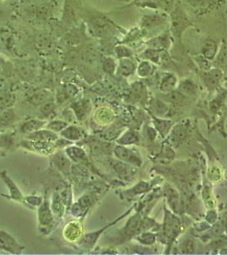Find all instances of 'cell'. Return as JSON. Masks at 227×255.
<instances>
[{"mask_svg":"<svg viewBox=\"0 0 227 255\" xmlns=\"http://www.w3.org/2000/svg\"><path fill=\"white\" fill-rule=\"evenodd\" d=\"M114 155L117 159L123 161L125 163L130 164L135 167L142 166V158L135 149H129L126 146L117 144L114 148Z\"/></svg>","mask_w":227,"mask_h":255,"instance_id":"cell-1","label":"cell"},{"mask_svg":"<svg viewBox=\"0 0 227 255\" xmlns=\"http://www.w3.org/2000/svg\"><path fill=\"white\" fill-rule=\"evenodd\" d=\"M132 208H133V207L130 208L128 211H127V213H124V214L121 215V217H119L118 219L113 221L112 223H109V224H107L105 226L103 227L102 229L96 230V231H93V232H90V233H86V234L84 235V236H82L81 238L78 241L79 245H81L82 248H86V249L93 248V247L95 246V244H96L97 240L99 239L100 236L103 234V231H105V230H106L107 229H109L110 227L118 223L119 221H121L125 217L128 216V214H129L131 210H132Z\"/></svg>","mask_w":227,"mask_h":255,"instance_id":"cell-2","label":"cell"},{"mask_svg":"<svg viewBox=\"0 0 227 255\" xmlns=\"http://www.w3.org/2000/svg\"><path fill=\"white\" fill-rule=\"evenodd\" d=\"M180 220L177 217L174 216L169 211H165V222L163 225V232L165 238H167V241L171 243L174 239L177 238L178 235L180 231Z\"/></svg>","mask_w":227,"mask_h":255,"instance_id":"cell-3","label":"cell"},{"mask_svg":"<svg viewBox=\"0 0 227 255\" xmlns=\"http://www.w3.org/2000/svg\"><path fill=\"white\" fill-rule=\"evenodd\" d=\"M171 19H172L171 21L172 32L176 37H179L182 34V32L185 31V29H187V27L191 25V22L189 21L187 16L180 8L177 7L174 9L171 15Z\"/></svg>","mask_w":227,"mask_h":255,"instance_id":"cell-4","label":"cell"},{"mask_svg":"<svg viewBox=\"0 0 227 255\" xmlns=\"http://www.w3.org/2000/svg\"><path fill=\"white\" fill-rule=\"evenodd\" d=\"M143 220L139 213H136L131 219H129L126 225L121 229V239L126 241L132 238L135 235H138L139 231L142 230Z\"/></svg>","mask_w":227,"mask_h":255,"instance_id":"cell-5","label":"cell"},{"mask_svg":"<svg viewBox=\"0 0 227 255\" xmlns=\"http://www.w3.org/2000/svg\"><path fill=\"white\" fill-rule=\"evenodd\" d=\"M21 146L24 149L30 151L43 154V155H51L57 150V147L55 142H44V141H32V140H23Z\"/></svg>","mask_w":227,"mask_h":255,"instance_id":"cell-6","label":"cell"},{"mask_svg":"<svg viewBox=\"0 0 227 255\" xmlns=\"http://www.w3.org/2000/svg\"><path fill=\"white\" fill-rule=\"evenodd\" d=\"M24 247L20 244L11 234L0 230V250L10 254H21Z\"/></svg>","mask_w":227,"mask_h":255,"instance_id":"cell-7","label":"cell"},{"mask_svg":"<svg viewBox=\"0 0 227 255\" xmlns=\"http://www.w3.org/2000/svg\"><path fill=\"white\" fill-rule=\"evenodd\" d=\"M51 161L57 170L65 176H67V175L71 174L73 162L67 157L66 153L64 152V151L58 150L57 152L54 153L53 156L51 157Z\"/></svg>","mask_w":227,"mask_h":255,"instance_id":"cell-8","label":"cell"},{"mask_svg":"<svg viewBox=\"0 0 227 255\" xmlns=\"http://www.w3.org/2000/svg\"><path fill=\"white\" fill-rule=\"evenodd\" d=\"M0 177L9 189L10 195H7V197L13 200V201L21 202V203H23L24 205H26L25 196L21 193V190L18 188L17 185L16 184L14 181L12 180L11 177L8 175L6 171L0 172Z\"/></svg>","mask_w":227,"mask_h":255,"instance_id":"cell-9","label":"cell"},{"mask_svg":"<svg viewBox=\"0 0 227 255\" xmlns=\"http://www.w3.org/2000/svg\"><path fill=\"white\" fill-rule=\"evenodd\" d=\"M222 77L223 73L220 68H210V70L203 71L201 74L202 82L207 88L209 89V91L215 90L220 84Z\"/></svg>","mask_w":227,"mask_h":255,"instance_id":"cell-10","label":"cell"},{"mask_svg":"<svg viewBox=\"0 0 227 255\" xmlns=\"http://www.w3.org/2000/svg\"><path fill=\"white\" fill-rule=\"evenodd\" d=\"M38 220L39 225L44 228L52 225L54 221V213L50 207V203L47 199H44L41 205L38 209Z\"/></svg>","mask_w":227,"mask_h":255,"instance_id":"cell-11","label":"cell"},{"mask_svg":"<svg viewBox=\"0 0 227 255\" xmlns=\"http://www.w3.org/2000/svg\"><path fill=\"white\" fill-rule=\"evenodd\" d=\"M67 157L70 159L73 163L85 165L88 162V158L85 150L79 146L69 145L64 149Z\"/></svg>","mask_w":227,"mask_h":255,"instance_id":"cell-12","label":"cell"},{"mask_svg":"<svg viewBox=\"0 0 227 255\" xmlns=\"http://www.w3.org/2000/svg\"><path fill=\"white\" fill-rule=\"evenodd\" d=\"M112 167H113L114 170L117 174L118 177L122 179H126L128 180L130 177H133L136 170H135L132 165L130 164L125 163L123 161L121 160H113L111 162Z\"/></svg>","mask_w":227,"mask_h":255,"instance_id":"cell-13","label":"cell"},{"mask_svg":"<svg viewBox=\"0 0 227 255\" xmlns=\"http://www.w3.org/2000/svg\"><path fill=\"white\" fill-rule=\"evenodd\" d=\"M169 141L172 145L178 146L184 142L188 135V128L185 124L176 125L171 129Z\"/></svg>","mask_w":227,"mask_h":255,"instance_id":"cell-14","label":"cell"},{"mask_svg":"<svg viewBox=\"0 0 227 255\" xmlns=\"http://www.w3.org/2000/svg\"><path fill=\"white\" fill-rule=\"evenodd\" d=\"M61 137L66 138L71 142H79L85 137V131L77 126H67V128L60 132Z\"/></svg>","mask_w":227,"mask_h":255,"instance_id":"cell-15","label":"cell"},{"mask_svg":"<svg viewBox=\"0 0 227 255\" xmlns=\"http://www.w3.org/2000/svg\"><path fill=\"white\" fill-rule=\"evenodd\" d=\"M59 138L58 135L54 131L42 128L39 131H34L32 133L27 134V139L32 141H44V142H55L57 138Z\"/></svg>","mask_w":227,"mask_h":255,"instance_id":"cell-16","label":"cell"},{"mask_svg":"<svg viewBox=\"0 0 227 255\" xmlns=\"http://www.w3.org/2000/svg\"><path fill=\"white\" fill-rule=\"evenodd\" d=\"M64 238L70 241H79L82 237V227L77 221L67 223L64 230Z\"/></svg>","mask_w":227,"mask_h":255,"instance_id":"cell-17","label":"cell"},{"mask_svg":"<svg viewBox=\"0 0 227 255\" xmlns=\"http://www.w3.org/2000/svg\"><path fill=\"white\" fill-rule=\"evenodd\" d=\"M153 124L155 127L156 131L159 134L165 138L171 129L174 127V122L170 120H166V119H162L161 117H157L152 114Z\"/></svg>","mask_w":227,"mask_h":255,"instance_id":"cell-18","label":"cell"},{"mask_svg":"<svg viewBox=\"0 0 227 255\" xmlns=\"http://www.w3.org/2000/svg\"><path fill=\"white\" fill-rule=\"evenodd\" d=\"M137 64L134 61L131 60L130 57L121 58L120 59L119 66L117 67V71L120 75L125 77H128L134 74L135 70L137 69Z\"/></svg>","mask_w":227,"mask_h":255,"instance_id":"cell-19","label":"cell"},{"mask_svg":"<svg viewBox=\"0 0 227 255\" xmlns=\"http://www.w3.org/2000/svg\"><path fill=\"white\" fill-rule=\"evenodd\" d=\"M47 124L46 121H43L40 119H32V120L22 123L20 127V131L24 134H29V133H32V132L39 131L40 129L46 128Z\"/></svg>","mask_w":227,"mask_h":255,"instance_id":"cell-20","label":"cell"},{"mask_svg":"<svg viewBox=\"0 0 227 255\" xmlns=\"http://www.w3.org/2000/svg\"><path fill=\"white\" fill-rule=\"evenodd\" d=\"M52 100L53 96L51 92L47 90H39L32 94V96H31L29 99V102L36 106H41L45 103L52 102Z\"/></svg>","mask_w":227,"mask_h":255,"instance_id":"cell-21","label":"cell"},{"mask_svg":"<svg viewBox=\"0 0 227 255\" xmlns=\"http://www.w3.org/2000/svg\"><path fill=\"white\" fill-rule=\"evenodd\" d=\"M139 142V135L132 130H128L125 131L120 138L116 140V143L119 145L128 146L137 144Z\"/></svg>","mask_w":227,"mask_h":255,"instance_id":"cell-22","label":"cell"},{"mask_svg":"<svg viewBox=\"0 0 227 255\" xmlns=\"http://www.w3.org/2000/svg\"><path fill=\"white\" fill-rule=\"evenodd\" d=\"M72 109L75 113V117L79 121H83L90 112V103L87 101H81L72 105Z\"/></svg>","mask_w":227,"mask_h":255,"instance_id":"cell-23","label":"cell"},{"mask_svg":"<svg viewBox=\"0 0 227 255\" xmlns=\"http://www.w3.org/2000/svg\"><path fill=\"white\" fill-rule=\"evenodd\" d=\"M178 84V79L174 74H168L165 75L161 80L160 91L164 93L173 92L176 88Z\"/></svg>","mask_w":227,"mask_h":255,"instance_id":"cell-24","label":"cell"},{"mask_svg":"<svg viewBox=\"0 0 227 255\" xmlns=\"http://www.w3.org/2000/svg\"><path fill=\"white\" fill-rule=\"evenodd\" d=\"M150 109L153 115L157 117H162L168 112V106L164 101L159 99H153L150 103Z\"/></svg>","mask_w":227,"mask_h":255,"instance_id":"cell-25","label":"cell"},{"mask_svg":"<svg viewBox=\"0 0 227 255\" xmlns=\"http://www.w3.org/2000/svg\"><path fill=\"white\" fill-rule=\"evenodd\" d=\"M50 207H51V210L53 212L54 215L62 216L64 214L65 205H64L63 200L61 198L60 193L56 192L52 195Z\"/></svg>","mask_w":227,"mask_h":255,"instance_id":"cell-26","label":"cell"},{"mask_svg":"<svg viewBox=\"0 0 227 255\" xmlns=\"http://www.w3.org/2000/svg\"><path fill=\"white\" fill-rule=\"evenodd\" d=\"M178 91L185 96H195L197 92V86L191 80H185L178 85Z\"/></svg>","mask_w":227,"mask_h":255,"instance_id":"cell-27","label":"cell"},{"mask_svg":"<svg viewBox=\"0 0 227 255\" xmlns=\"http://www.w3.org/2000/svg\"><path fill=\"white\" fill-rule=\"evenodd\" d=\"M16 102V96L11 92L0 91V110L11 108Z\"/></svg>","mask_w":227,"mask_h":255,"instance_id":"cell-28","label":"cell"},{"mask_svg":"<svg viewBox=\"0 0 227 255\" xmlns=\"http://www.w3.org/2000/svg\"><path fill=\"white\" fill-rule=\"evenodd\" d=\"M217 50H218V46L216 43L213 40H208L204 44V46H202V56L206 57L209 60H212L216 55Z\"/></svg>","mask_w":227,"mask_h":255,"instance_id":"cell-29","label":"cell"},{"mask_svg":"<svg viewBox=\"0 0 227 255\" xmlns=\"http://www.w3.org/2000/svg\"><path fill=\"white\" fill-rule=\"evenodd\" d=\"M15 112L13 109L8 108L0 110V126H9L12 124L15 121Z\"/></svg>","mask_w":227,"mask_h":255,"instance_id":"cell-30","label":"cell"},{"mask_svg":"<svg viewBox=\"0 0 227 255\" xmlns=\"http://www.w3.org/2000/svg\"><path fill=\"white\" fill-rule=\"evenodd\" d=\"M149 189V184L147 182H140L139 184H136L134 187L128 190L127 191L124 192L125 196L127 197H133L136 195H140Z\"/></svg>","mask_w":227,"mask_h":255,"instance_id":"cell-31","label":"cell"},{"mask_svg":"<svg viewBox=\"0 0 227 255\" xmlns=\"http://www.w3.org/2000/svg\"><path fill=\"white\" fill-rule=\"evenodd\" d=\"M97 121L100 122V124H109L113 121V113L107 109H100L96 113Z\"/></svg>","mask_w":227,"mask_h":255,"instance_id":"cell-32","label":"cell"},{"mask_svg":"<svg viewBox=\"0 0 227 255\" xmlns=\"http://www.w3.org/2000/svg\"><path fill=\"white\" fill-rule=\"evenodd\" d=\"M67 126H68L67 121L55 120V121H50L48 124H47L45 128L54 131L56 133H60L61 131L67 128Z\"/></svg>","mask_w":227,"mask_h":255,"instance_id":"cell-33","label":"cell"},{"mask_svg":"<svg viewBox=\"0 0 227 255\" xmlns=\"http://www.w3.org/2000/svg\"><path fill=\"white\" fill-rule=\"evenodd\" d=\"M103 71L110 75H114L117 69V64L112 57H104L103 62Z\"/></svg>","mask_w":227,"mask_h":255,"instance_id":"cell-34","label":"cell"},{"mask_svg":"<svg viewBox=\"0 0 227 255\" xmlns=\"http://www.w3.org/2000/svg\"><path fill=\"white\" fill-rule=\"evenodd\" d=\"M185 95L182 94L179 91L178 92H168L167 93V95L165 97H163V99L166 102L168 103H174V104H179V103H183L184 100H185Z\"/></svg>","mask_w":227,"mask_h":255,"instance_id":"cell-35","label":"cell"},{"mask_svg":"<svg viewBox=\"0 0 227 255\" xmlns=\"http://www.w3.org/2000/svg\"><path fill=\"white\" fill-rule=\"evenodd\" d=\"M95 198L96 197H95V195H93V193H86V194L81 195L78 199L77 202L86 211L95 202Z\"/></svg>","mask_w":227,"mask_h":255,"instance_id":"cell-36","label":"cell"},{"mask_svg":"<svg viewBox=\"0 0 227 255\" xmlns=\"http://www.w3.org/2000/svg\"><path fill=\"white\" fill-rule=\"evenodd\" d=\"M138 75L140 77H148L153 73V67L149 62H142L137 67Z\"/></svg>","mask_w":227,"mask_h":255,"instance_id":"cell-37","label":"cell"},{"mask_svg":"<svg viewBox=\"0 0 227 255\" xmlns=\"http://www.w3.org/2000/svg\"><path fill=\"white\" fill-rule=\"evenodd\" d=\"M167 201L168 203L170 204V206L174 207H172V209H174L175 211V213H178L177 207H179V198H178V195L177 192L175 191L173 189H170L168 191H167Z\"/></svg>","mask_w":227,"mask_h":255,"instance_id":"cell-38","label":"cell"},{"mask_svg":"<svg viewBox=\"0 0 227 255\" xmlns=\"http://www.w3.org/2000/svg\"><path fill=\"white\" fill-rule=\"evenodd\" d=\"M156 239V235L151 232H144L137 237V240L145 245L154 244Z\"/></svg>","mask_w":227,"mask_h":255,"instance_id":"cell-39","label":"cell"},{"mask_svg":"<svg viewBox=\"0 0 227 255\" xmlns=\"http://www.w3.org/2000/svg\"><path fill=\"white\" fill-rule=\"evenodd\" d=\"M164 21L163 18L161 16H146L143 20V26L151 28L153 26L160 24L162 21Z\"/></svg>","mask_w":227,"mask_h":255,"instance_id":"cell-40","label":"cell"},{"mask_svg":"<svg viewBox=\"0 0 227 255\" xmlns=\"http://www.w3.org/2000/svg\"><path fill=\"white\" fill-rule=\"evenodd\" d=\"M14 143V139L11 135L8 133L0 135V148H10L13 145Z\"/></svg>","mask_w":227,"mask_h":255,"instance_id":"cell-41","label":"cell"},{"mask_svg":"<svg viewBox=\"0 0 227 255\" xmlns=\"http://www.w3.org/2000/svg\"><path fill=\"white\" fill-rule=\"evenodd\" d=\"M114 51L117 55V57H119L120 59L126 58V57H131V55H132V51L129 48L124 46H119L115 47Z\"/></svg>","mask_w":227,"mask_h":255,"instance_id":"cell-42","label":"cell"},{"mask_svg":"<svg viewBox=\"0 0 227 255\" xmlns=\"http://www.w3.org/2000/svg\"><path fill=\"white\" fill-rule=\"evenodd\" d=\"M60 196L65 207H70L72 204V190L70 188L64 189L60 193Z\"/></svg>","mask_w":227,"mask_h":255,"instance_id":"cell-43","label":"cell"},{"mask_svg":"<svg viewBox=\"0 0 227 255\" xmlns=\"http://www.w3.org/2000/svg\"><path fill=\"white\" fill-rule=\"evenodd\" d=\"M44 199L41 196H36V195H29V196H25L26 206L30 207H39L41 205Z\"/></svg>","mask_w":227,"mask_h":255,"instance_id":"cell-44","label":"cell"},{"mask_svg":"<svg viewBox=\"0 0 227 255\" xmlns=\"http://www.w3.org/2000/svg\"><path fill=\"white\" fill-rule=\"evenodd\" d=\"M71 214L73 216L76 218V219H80L83 216V214L85 213V210L79 204L78 202H76L71 206V209H70Z\"/></svg>","mask_w":227,"mask_h":255,"instance_id":"cell-45","label":"cell"},{"mask_svg":"<svg viewBox=\"0 0 227 255\" xmlns=\"http://www.w3.org/2000/svg\"><path fill=\"white\" fill-rule=\"evenodd\" d=\"M121 128H118L117 126H115V127L113 126L105 131L104 137L107 140H113L114 138H117V136H119L121 131H118V130H121Z\"/></svg>","mask_w":227,"mask_h":255,"instance_id":"cell-46","label":"cell"},{"mask_svg":"<svg viewBox=\"0 0 227 255\" xmlns=\"http://www.w3.org/2000/svg\"><path fill=\"white\" fill-rule=\"evenodd\" d=\"M54 110H55V104L52 102L45 103L40 106V113L47 117L54 113Z\"/></svg>","mask_w":227,"mask_h":255,"instance_id":"cell-47","label":"cell"},{"mask_svg":"<svg viewBox=\"0 0 227 255\" xmlns=\"http://www.w3.org/2000/svg\"><path fill=\"white\" fill-rule=\"evenodd\" d=\"M195 62H196V64H198L199 67H201V69L204 70V71L210 70L211 68V64H210V61L203 56L196 57Z\"/></svg>","mask_w":227,"mask_h":255,"instance_id":"cell-48","label":"cell"},{"mask_svg":"<svg viewBox=\"0 0 227 255\" xmlns=\"http://www.w3.org/2000/svg\"><path fill=\"white\" fill-rule=\"evenodd\" d=\"M74 143L71 141H68L66 138H63V137H59L57 138V140L55 141V144L57 146V148H64L65 149L67 146L72 145Z\"/></svg>","mask_w":227,"mask_h":255,"instance_id":"cell-49","label":"cell"},{"mask_svg":"<svg viewBox=\"0 0 227 255\" xmlns=\"http://www.w3.org/2000/svg\"><path fill=\"white\" fill-rule=\"evenodd\" d=\"M65 93L67 96H75L78 93V89L75 85H68L66 86Z\"/></svg>","mask_w":227,"mask_h":255,"instance_id":"cell-50","label":"cell"},{"mask_svg":"<svg viewBox=\"0 0 227 255\" xmlns=\"http://www.w3.org/2000/svg\"><path fill=\"white\" fill-rule=\"evenodd\" d=\"M157 131H156L155 128H152L151 127H148L146 129V135H147V138H149L150 141H154L155 138H156V135H157Z\"/></svg>","mask_w":227,"mask_h":255,"instance_id":"cell-51","label":"cell"},{"mask_svg":"<svg viewBox=\"0 0 227 255\" xmlns=\"http://www.w3.org/2000/svg\"><path fill=\"white\" fill-rule=\"evenodd\" d=\"M0 1H4V0H0Z\"/></svg>","mask_w":227,"mask_h":255,"instance_id":"cell-52","label":"cell"},{"mask_svg":"<svg viewBox=\"0 0 227 255\" xmlns=\"http://www.w3.org/2000/svg\"><path fill=\"white\" fill-rule=\"evenodd\" d=\"M21 1H25V0H21Z\"/></svg>","mask_w":227,"mask_h":255,"instance_id":"cell-53","label":"cell"},{"mask_svg":"<svg viewBox=\"0 0 227 255\" xmlns=\"http://www.w3.org/2000/svg\"></svg>","mask_w":227,"mask_h":255,"instance_id":"cell-54","label":"cell"}]
</instances>
